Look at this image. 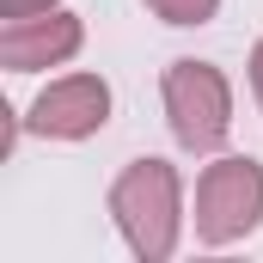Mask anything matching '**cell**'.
Returning a JSON list of instances; mask_svg holds the SVG:
<instances>
[{
    "mask_svg": "<svg viewBox=\"0 0 263 263\" xmlns=\"http://www.w3.org/2000/svg\"><path fill=\"white\" fill-rule=\"evenodd\" d=\"M110 208L141 257H165L178 239V172L165 159H135L110 190Z\"/></svg>",
    "mask_w": 263,
    "mask_h": 263,
    "instance_id": "obj_1",
    "label": "cell"
},
{
    "mask_svg": "<svg viewBox=\"0 0 263 263\" xmlns=\"http://www.w3.org/2000/svg\"><path fill=\"white\" fill-rule=\"evenodd\" d=\"M263 220V165L257 159H220L196 184V233L208 245H227Z\"/></svg>",
    "mask_w": 263,
    "mask_h": 263,
    "instance_id": "obj_2",
    "label": "cell"
},
{
    "mask_svg": "<svg viewBox=\"0 0 263 263\" xmlns=\"http://www.w3.org/2000/svg\"><path fill=\"white\" fill-rule=\"evenodd\" d=\"M165 110H172V129L184 147H220L227 141V123H233V92L227 80L208 62H172L165 67Z\"/></svg>",
    "mask_w": 263,
    "mask_h": 263,
    "instance_id": "obj_3",
    "label": "cell"
},
{
    "mask_svg": "<svg viewBox=\"0 0 263 263\" xmlns=\"http://www.w3.org/2000/svg\"><path fill=\"white\" fill-rule=\"evenodd\" d=\"M104 117H110V86H104L98 73H67V80H55V86L37 98V110H31L37 129L62 135V141H80V135L104 129Z\"/></svg>",
    "mask_w": 263,
    "mask_h": 263,
    "instance_id": "obj_4",
    "label": "cell"
},
{
    "mask_svg": "<svg viewBox=\"0 0 263 263\" xmlns=\"http://www.w3.org/2000/svg\"><path fill=\"white\" fill-rule=\"evenodd\" d=\"M12 73H31L43 62H62L80 49V25L67 12H37V18H6V37H0Z\"/></svg>",
    "mask_w": 263,
    "mask_h": 263,
    "instance_id": "obj_5",
    "label": "cell"
},
{
    "mask_svg": "<svg viewBox=\"0 0 263 263\" xmlns=\"http://www.w3.org/2000/svg\"><path fill=\"white\" fill-rule=\"evenodd\" d=\"M159 18H172V25H202V18H214V6L220 0H147Z\"/></svg>",
    "mask_w": 263,
    "mask_h": 263,
    "instance_id": "obj_6",
    "label": "cell"
},
{
    "mask_svg": "<svg viewBox=\"0 0 263 263\" xmlns=\"http://www.w3.org/2000/svg\"><path fill=\"white\" fill-rule=\"evenodd\" d=\"M55 0H6V18H37V12H49Z\"/></svg>",
    "mask_w": 263,
    "mask_h": 263,
    "instance_id": "obj_7",
    "label": "cell"
},
{
    "mask_svg": "<svg viewBox=\"0 0 263 263\" xmlns=\"http://www.w3.org/2000/svg\"><path fill=\"white\" fill-rule=\"evenodd\" d=\"M251 86H257V104H263V43H257V55H251Z\"/></svg>",
    "mask_w": 263,
    "mask_h": 263,
    "instance_id": "obj_8",
    "label": "cell"
}]
</instances>
